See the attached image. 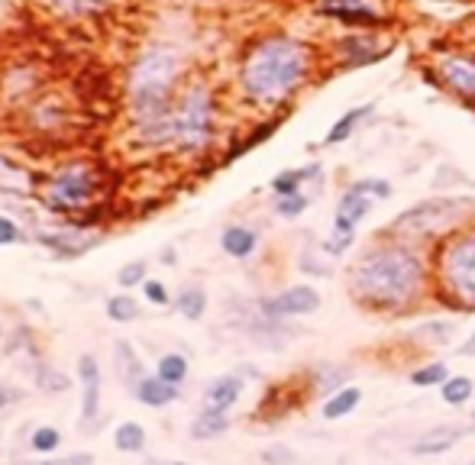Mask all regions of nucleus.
Masks as SVG:
<instances>
[{"mask_svg":"<svg viewBox=\"0 0 475 465\" xmlns=\"http://www.w3.org/2000/svg\"><path fill=\"white\" fill-rule=\"evenodd\" d=\"M178 388L181 385H171V381L159 378V375H146V378L133 388V398L139 404H146V408H169V404H175L178 398H181Z\"/></svg>","mask_w":475,"mask_h":465,"instance_id":"obj_14","label":"nucleus"},{"mask_svg":"<svg viewBox=\"0 0 475 465\" xmlns=\"http://www.w3.org/2000/svg\"><path fill=\"white\" fill-rule=\"evenodd\" d=\"M263 462L265 465H294L298 462V456H294L288 446L275 443V446H269V450H263Z\"/></svg>","mask_w":475,"mask_h":465,"instance_id":"obj_32","label":"nucleus"},{"mask_svg":"<svg viewBox=\"0 0 475 465\" xmlns=\"http://www.w3.org/2000/svg\"><path fill=\"white\" fill-rule=\"evenodd\" d=\"M320 175V162H311L305 169H284L272 178V191H275V198H284V194H298L301 184L311 181V178Z\"/></svg>","mask_w":475,"mask_h":465,"instance_id":"obj_20","label":"nucleus"},{"mask_svg":"<svg viewBox=\"0 0 475 465\" xmlns=\"http://www.w3.org/2000/svg\"><path fill=\"white\" fill-rule=\"evenodd\" d=\"M171 304H175V310L181 314V317L198 324V320L207 314V291L201 288V284H185V288L175 294V301Z\"/></svg>","mask_w":475,"mask_h":465,"instance_id":"obj_19","label":"nucleus"},{"mask_svg":"<svg viewBox=\"0 0 475 465\" xmlns=\"http://www.w3.org/2000/svg\"><path fill=\"white\" fill-rule=\"evenodd\" d=\"M49 7L62 16H71V20H85V16L104 14L107 0H49Z\"/></svg>","mask_w":475,"mask_h":465,"instance_id":"obj_26","label":"nucleus"},{"mask_svg":"<svg viewBox=\"0 0 475 465\" xmlns=\"http://www.w3.org/2000/svg\"><path fill=\"white\" fill-rule=\"evenodd\" d=\"M221 249L230 255V259H240L243 262V259H249L255 249H259V232L249 230V226H243V223H233V226H227V230H223Z\"/></svg>","mask_w":475,"mask_h":465,"instance_id":"obj_16","label":"nucleus"},{"mask_svg":"<svg viewBox=\"0 0 475 465\" xmlns=\"http://www.w3.org/2000/svg\"><path fill=\"white\" fill-rule=\"evenodd\" d=\"M165 465H185V462H165Z\"/></svg>","mask_w":475,"mask_h":465,"instance_id":"obj_39","label":"nucleus"},{"mask_svg":"<svg viewBox=\"0 0 475 465\" xmlns=\"http://www.w3.org/2000/svg\"><path fill=\"white\" fill-rule=\"evenodd\" d=\"M188 372H191V366H188V359L181 353H165L162 359L156 362V375L171 381V385H185Z\"/></svg>","mask_w":475,"mask_h":465,"instance_id":"obj_27","label":"nucleus"},{"mask_svg":"<svg viewBox=\"0 0 475 465\" xmlns=\"http://www.w3.org/2000/svg\"><path fill=\"white\" fill-rule=\"evenodd\" d=\"M437 288L453 310H475V230H453L437 249Z\"/></svg>","mask_w":475,"mask_h":465,"instance_id":"obj_4","label":"nucleus"},{"mask_svg":"<svg viewBox=\"0 0 475 465\" xmlns=\"http://www.w3.org/2000/svg\"><path fill=\"white\" fill-rule=\"evenodd\" d=\"M230 430V417L223 410H201L191 420V437L194 439H217Z\"/></svg>","mask_w":475,"mask_h":465,"instance_id":"obj_21","label":"nucleus"},{"mask_svg":"<svg viewBox=\"0 0 475 465\" xmlns=\"http://www.w3.org/2000/svg\"><path fill=\"white\" fill-rule=\"evenodd\" d=\"M240 398H243L240 375H221V378H213L211 385L204 388V408L207 410H223V414H230Z\"/></svg>","mask_w":475,"mask_h":465,"instance_id":"obj_13","label":"nucleus"},{"mask_svg":"<svg viewBox=\"0 0 475 465\" xmlns=\"http://www.w3.org/2000/svg\"><path fill=\"white\" fill-rule=\"evenodd\" d=\"M437 78L462 104H475V52H447L437 58Z\"/></svg>","mask_w":475,"mask_h":465,"instance_id":"obj_9","label":"nucleus"},{"mask_svg":"<svg viewBox=\"0 0 475 465\" xmlns=\"http://www.w3.org/2000/svg\"><path fill=\"white\" fill-rule=\"evenodd\" d=\"M472 465H475V462H472Z\"/></svg>","mask_w":475,"mask_h":465,"instance_id":"obj_42","label":"nucleus"},{"mask_svg":"<svg viewBox=\"0 0 475 465\" xmlns=\"http://www.w3.org/2000/svg\"><path fill=\"white\" fill-rule=\"evenodd\" d=\"M20 240H23L20 226H16L10 217H4V213H0V246H14V243H20Z\"/></svg>","mask_w":475,"mask_h":465,"instance_id":"obj_35","label":"nucleus"},{"mask_svg":"<svg viewBox=\"0 0 475 465\" xmlns=\"http://www.w3.org/2000/svg\"><path fill=\"white\" fill-rule=\"evenodd\" d=\"M0 336H4V324H0Z\"/></svg>","mask_w":475,"mask_h":465,"instance_id":"obj_40","label":"nucleus"},{"mask_svg":"<svg viewBox=\"0 0 475 465\" xmlns=\"http://www.w3.org/2000/svg\"><path fill=\"white\" fill-rule=\"evenodd\" d=\"M449 378V368L443 362H430V366H420L411 372V385L418 388H433V385H443Z\"/></svg>","mask_w":475,"mask_h":465,"instance_id":"obj_29","label":"nucleus"},{"mask_svg":"<svg viewBox=\"0 0 475 465\" xmlns=\"http://www.w3.org/2000/svg\"><path fill=\"white\" fill-rule=\"evenodd\" d=\"M460 356H475V333L469 336V343L460 346Z\"/></svg>","mask_w":475,"mask_h":465,"instance_id":"obj_37","label":"nucleus"},{"mask_svg":"<svg viewBox=\"0 0 475 465\" xmlns=\"http://www.w3.org/2000/svg\"><path fill=\"white\" fill-rule=\"evenodd\" d=\"M372 110H376V104H362V107H349L346 113H343L340 120L330 127V133L324 136V146H340V142H346L349 136L356 133V127H359L362 120H369Z\"/></svg>","mask_w":475,"mask_h":465,"instance_id":"obj_17","label":"nucleus"},{"mask_svg":"<svg viewBox=\"0 0 475 465\" xmlns=\"http://www.w3.org/2000/svg\"><path fill=\"white\" fill-rule=\"evenodd\" d=\"M307 211V198L305 194H284V198H278L275 201V213L278 217H284V220H294V217H301V213Z\"/></svg>","mask_w":475,"mask_h":465,"instance_id":"obj_31","label":"nucleus"},{"mask_svg":"<svg viewBox=\"0 0 475 465\" xmlns=\"http://www.w3.org/2000/svg\"><path fill=\"white\" fill-rule=\"evenodd\" d=\"M33 381L39 391H49V395H62V391H68L71 378L65 372H58L56 366H49V362H36L33 368Z\"/></svg>","mask_w":475,"mask_h":465,"instance_id":"obj_24","label":"nucleus"},{"mask_svg":"<svg viewBox=\"0 0 475 465\" xmlns=\"http://www.w3.org/2000/svg\"><path fill=\"white\" fill-rule=\"evenodd\" d=\"M472 417H475V414H472Z\"/></svg>","mask_w":475,"mask_h":465,"instance_id":"obj_41","label":"nucleus"},{"mask_svg":"<svg viewBox=\"0 0 475 465\" xmlns=\"http://www.w3.org/2000/svg\"><path fill=\"white\" fill-rule=\"evenodd\" d=\"M117 282H120V288H142V284L150 282V265L146 262H127L117 272Z\"/></svg>","mask_w":475,"mask_h":465,"instance_id":"obj_30","label":"nucleus"},{"mask_svg":"<svg viewBox=\"0 0 475 465\" xmlns=\"http://www.w3.org/2000/svg\"><path fill=\"white\" fill-rule=\"evenodd\" d=\"M385 198H391V184L382 181V178H362V181L349 184V188L343 191L340 204H336L334 230L356 232V226L369 217L372 201H385Z\"/></svg>","mask_w":475,"mask_h":465,"instance_id":"obj_8","label":"nucleus"},{"mask_svg":"<svg viewBox=\"0 0 475 465\" xmlns=\"http://www.w3.org/2000/svg\"><path fill=\"white\" fill-rule=\"evenodd\" d=\"M424 259L411 243L388 240L376 243L356 259L349 272V291L356 304L378 314H401L411 310L424 294Z\"/></svg>","mask_w":475,"mask_h":465,"instance_id":"obj_1","label":"nucleus"},{"mask_svg":"<svg viewBox=\"0 0 475 465\" xmlns=\"http://www.w3.org/2000/svg\"><path fill=\"white\" fill-rule=\"evenodd\" d=\"M104 314L107 320H114V324H133V320L139 317V304H136V297L129 294V291H120V294L107 297Z\"/></svg>","mask_w":475,"mask_h":465,"instance_id":"obj_23","label":"nucleus"},{"mask_svg":"<svg viewBox=\"0 0 475 465\" xmlns=\"http://www.w3.org/2000/svg\"><path fill=\"white\" fill-rule=\"evenodd\" d=\"M472 423H447V427H433L427 430L418 443L411 446L414 456H440V452H449L460 439L472 437Z\"/></svg>","mask_w":475,"mask_h":465,"instance_id":"obj_12","label":"nucleus"},{"mask_svg":"<svg viewBox=\"0 0 475 465\" xmlns=\"http://www.w3.org/2000/svg\"><path fill=\"white\" fill-rule=\"evenodd\" d=\"M142 294H146V301H150V304H156V307H165V304H171L169 288H165L162 282H156V278H150V282L142 284Z\"/></svg>","mask_w":475,"mask_h":465,"instance_id":"obj_33","label":"nucleus"},{"mask_svg":"<svg viewBox=\"0 0 475 465\" xmlns=\"http://www.w3.org/2000/svg\"><path fill=\"white\" fill-rule=\"evenodd\" d=\"M320 307V291L311 284H294V288H284L272 297L259 301L265 320H288V317H305Z\"/></svg>","mask_w":475,"mask_h":465,"instance_id":"obj_10","label":"nucleus"},{"mask_svg":"<svg viewBox=\"0 0 475 465\" xmlns=\"http://www.w3.org/2000/svg\"><path fill=\"white\" fill-rule=\"evenodd\" d=\"M472 391H475V381L469 378V375H449L440 385V398L449 408H462L466 401H472Z\"/></svg>","mask_w":475,"mask_h":465,"instance_id":"obj_25","label":"nucleus"},{"mask_svg":"<svg viewBox=\"0 0 475 465\" xmlns=\"http://www.w3.org/2000/svg\"><path fill=\"white\" fill-rule=\"evenodd\" d=\"M100 194H104V178H100V171L85 162H75L58 169L56 175L46 181L43 204L49 207V213L71 217V213L94 211Z\"/></svg>","mask_w":475,"mask_h":465,"instance_id":"obj_6","label":"nucleus"},{"mask_svg":"<svg viewBox=\"0 0 475 465\" xmlns=\"http://www.w3.org/2000/svg\"><path fill=\"white\" fill-rule=\"evenodd\" d=\"M356 243V232H343V230H334V236H330V240H326V253L330 255H343L346 253L349 246H353Z\"/></svg>","mask_w":475,"mask_h":465,"instance_id":"obj_34","label":"nucleus"},{"mask_svg":"<svg viewBox=\"0 0 475 465\" xmlns=\"http://www.w3.org/2000/svg\"><path fill=\"white\" fill-rule=\"evenodd\" d=\"M7 401H14V395H0V408H4Z\"/></svg>","mask_w":475,"mask_h":465,"instance_id":"obj_38","label":"nucleus"},{"mask_svg":"<svg viewBox=\"0 0 475 465\" xmlns=\"http://www.w3.org/2000/svg\"><path fill=\"white\" fill-rule=\"evenodd\" d=\"M175 78L178 56L162 46L142 52L129 71V117H133V133L142 146L159 149L175 142Z\"/></svg>","mask_w":475,"mask_h":465,"instance_id":"obj_2","label":"nucleus"},{"mask_svg":"<svg viewBox=\"0 0 475 465\" xmlns=\"http://www.w3.org/2000/svg\"><path fill=\"white\" fill-rule=\"evenodd\" d=\"M78 381H81V430L98 433L100 430V385H104V372H100L98 359L91 353L78 356Z\"/></svg>","mask_w":475,"mask_h":465,"instance_id":"obj_11","label":"nucleus"},{"mask_svg":"<svg viewBox=\"0 0 475 465\" xmlns=\"http://www.w3.org/2000/svg\"><path fill=\"white\" fill-rule=\"evenodd\" d=\"M36 465H94V456L91 452H71V456H62V459H43V462Z\"/></svg>","mask_w":475,"mask_h":465,"instance_id":"obj_36","label":"nucleus"},{"mask_svg":"<svg viewBox=\"0 0 475 465\" xmlns=\"http://www.w3.org/2000/svg\"><path fill=\"white\" fill-rule=\"evenodd\" d=\"M362 401V391L356 385H343L340 391H334V395L326 398L324 408H320V417L324 420H343V417H349L356 408H359Z\"/></svg>","mask_w":475,"mask_h":465,"instance_id":"obj_18","label":"nucleus"},{"mask_svg":"<svg viewBox=\"0 0 475 465\" xmlns=\"http://www.w3.org/2000/svg\"><path fill=\"white\" fill-rule=\"evenodd\" d=\"M58 446H62V433H58L56 427H36V430L29 433V450H33L36 456H49Z\"/></svg>","mask_w":475,"mask_h":465,"instance_id":"obj_28","label":"nucleus"},{"mask_svg":"<svg viewBox=\"0 0 475 465\" xmlns=\"http://www.w3.org/2000/svg\"><path fill=\"white\" fill-rule=\"evenodd\" d=\"M311 75V49L291 36H265L246 52L240 88L253 104L278 107L298 91Z\"/></svg>","mask_w":475,"mask_h":465,"instance_id":"obj_3","label":"nucleus"},{"mask_svg":"<svg viewBox=\"0 0 475 465\" xmlns=\"http://www.w3.org/2000/svg\"><path fill=\"white\" fill-rule=\"evenodd\" d=\"M114 366H117V375H120V381L123 385L133 391L136 385H139L142 378H146V366H142V359L136 356V349H133V343L129 339H117L114 343Z\"/></svg>","mask_w":475,"mask_h":465,"instance_id":"obj_15","label":"nucleus"},{"mask_svg":"<svg viewBox=\"0 0 475 465\" xmlns=\"http://www.w3.org/2000/svg\"><path fill=\"white\" fill-rule=\"evenodd\" d=\"M213 140V94L204 81H194L175 100V146L201 152Z\"/></svg>","mask_w":475,"mask_h":465,"instance_id":"obj_7","label":"nucleus"},{"mask_svg":"<svg viewBox=\"0 0 475 465\" xmlns=\"http://www.w3.org/2000/svg\"><path fill=\"white\" fill-rule=\"evenodd\" d=\"M472 211L475 204L469 198H430L398 213L388 223V232H391V240H401V243L430 240V236H440V232L453 230V226L460 223L462 217H469Z\"/></svg>","mask_w":475,"mask_h":465,"instance_id":"obj_5","label":"nucleus"},{"mask_svg":"<svg viewBox=\"0 0 475 465\" xmlns=\"http://www.w3.org/2000/svg\"><path fill=\"white\" fill-rule=\"evenodd\" d=\"M146 443H150V437H146V427L136 420H123L120 427L114 430V446L117 452H127V456H136V452L146 450Z\"/></svg>","mask_w":475,"mask_h":465,"instance_id":"obj_22","label":"nucleus"}]
</instances>
